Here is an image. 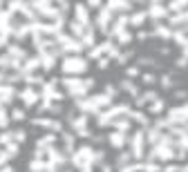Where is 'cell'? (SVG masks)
<instances>
[{
    "instance_id": "1",
    "label": "cell",
    "mask_w": 188,
    "mask_h": 172,
    "mask_svg": "<svg viewBox=\"0 0 188 172\" xmlns=\"http://www.w3.org/2000/svg\"><path fill=\"white\" fill-rule=\"evenodd\" d=\"M143 83H146V85H152V83H155V76L152 74H143Z\"/></svg>"
}]
</instances>
